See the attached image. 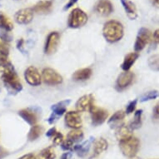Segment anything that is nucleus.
<instances>
[{"instance_id": "41", "label": "nucleus", "mask_w": 159, "mask_h": 159, "mask_svg": "<svg viewBox=\"0 0 159 159\" xmlns=\"http://www.w3.org/2000/svg\"><path fill=\"white\" fill-rule=\"evenodd\" d=\"M153 39L154 40H155V41H156V42L159 44V29H157V30H156V31L154 32Z\"/></svg>"}, {"instance_id": "9", "label": "nucleus", "mask_w": 159, "mask_h": 159, "mask_svg": "<svg viewBox=\"0 0 159 159\" xmlns=\"http://www.w3.org/2000/svg\"><path fill=\"white\" fill-rule=\"evenodd\" d=\"M24 78L29 85L39 86L42 83V77L39 70L34 66H30L24 72Z\"/></svg>"}, {"instance_id": "6", "label": "nucleus", "mask_w": 159, "mask_h": 159, "mask_svg": "<svg viewBox=\"0 0 159 159\" xmlns=\"http://www.w3.org/2000/svg\"><path fill=\"white\" fill-rule=\"evenodd\" d=\"M71 102V100L68 99V100H63V101H61V102H58L57 103H55L51 107V109L52 111V113L51 114L48 119V122L50 124H52L53 123H55L56 121L57 120V118L61 116H63L64 113L66 112V110H67V107L68 106V104Z\"/></svg>"}, {"instance_id": "14", "label": "nucleus", "mask_w": 159, "mask_h": 159, "mask_svg": "<svg viewBox=\"0 0 159 159\" xmlns=\"http://www.w3.org/2000/svg\"><path fill=\"white\" fill-rule=\"evenodd\" d=\"M95 10L99 15L106 17L112 13L113 7L109 0H99L96 4Z\"/></svg>"}, {"instance_id": "42", "label": "nucleus", "mask_w": 159, "mask_h": 159, "mask_svg": "<svg viewBox=\"0 0 159 159\" xmlns=\"http://www.w3.org/2000/svg\"><path fill=\"white\" fill-rule=\"evenodd\" d=\"M7 154H8V152H7L5 149H3V148L0 147V159L3 158V157H5Z\"/></svg>"}, {"instance_id": "33", "label": "nucleus", "mask_w": 159, "mask_h": 159, "mask_svg": "<svg viewBox=\"0 0 159 159\" xmlns=\"http://www.w3.org/2000/svg\"><path fill=\"white\" fill-rule=\"evenodd\" d=\"M137 102H138V100L135 99V100H133V101L128 103V105L127 106V108H126V113L127 114H130V113L135 111V108L137 107Z\"/></svg>"}, {"instance_id": "5", "label": "nucleus", "mask_w": 159, "mask_h": 159, "mask_svg": "<svg viewBox=\"0 0 159 159\" xmlns=\"http://www.w3.org/2000/svg\"><path fill=\"white\" fill-rule=\"evenodd\" d=\"M42 79L48 85H58L63 83V77L52 68H44L42 72Z\"/></svg>"}, {"instance_id": "34", "label": "nucleus", "mask_w": 159, "mask_h": 159, "mask_svg": "<svg viewBox=\"0 0 159 159\" xmlns=\"http://www.w3.org/2000/svg\"><path fill=\"white\" fill-rule=\"evenodd\" d=\"M63 135L59 132H57L53 137H52V142L55 145H59L63 143Z\"/></svg>"}, {"instance_id": "45", "label": "nucleus", "mask_w": 159, "mask_h": 159, "mask_svg": "<svg viewBox=\"0 0 159 159\" xmlns=\"http://www.w3.org/2000/svg\"><path fill=\"white\" fill-rule=\"evenodd\" d=\"M131 159H141V158H139V157H132Z\"/></svg>"}, {"instance_id": "11", "label": "nucleus", "mask_w": 159, "mask_h": 159, "mask_svg": "<svg viewBox=\"0 0 159 159\" xmlns=\"http://www.w3.org/2000/svg\"><path fill=\"white\" fill-rule=\"evenodd\" d=\"M34 9L31 8L18 10L14 15V19L18 24H29L34 18Z\"/></svg>"}, {"instance_id": "28", "label": "nucleus", "mask_w": 159, "mask_h": 159, "mask_svg": "<svg viewBox=\"0 0 159 159\" xmlns=\"http://www.w3.org/2000/svg\"><path fill=\"white\" fill-rule=\"evenodd\" d=\"M126 112H124L123 110H119V111H117L115 112L114 114L112 115V117H110L109 120L107 122V123L111 125V124H116V123H118L120 121H123L125 117Z\"/></svg>"}, {"instance_id": "22", "label": "nucleus", "mask_w": 159, "mask_h": 159, "mask_svg": "<svg viewBox=\"0 0 159 159\" xmlns=\"http://www.w3.org/2000/svg\"><path fill=\"white\" fill-rule=\"evenodd\" d=\"M94 138H90L84 143L80 144V145H77V146L73 147V150L77 152L78 156L80 157H84V155H86L88 153V152H89V149L90 148V145H91V143L93 142Z\"/></svg>"}, {"instance_id": "20", "label": "nucleus", "mask_w": 159, "mask_h": 159, "mask_svg": "<svg viewBox=\"0 0 159 159\" xmlns=\"http://www.w3.org/2000/svg\"><path fill=\"white\" fill-rule=\"evenodd\" d=\"M92 73L93 72L91 68H83V69L76 71L75 73H73V78L75 81H85L91 77Z\"/></svg>"}, {"instance_id": "29", "label": "nucleus", "mask_w": 159, "mask_h": 159, "mask_svg": "<svg viewBox=\"0 0 159 159\" xmlns=\"http://www.w3.org/2000/svg\"><path fill=\"white\" fill-rule=\"evenodd\" d=\"M149 68L152 71L158 72L159 71V54H154L148 58V61Z\"/></svg>"}, {"instance_id": "13", "label": "nucleus", "mask_w": 159, "mask_h": 159, "mask_svg": "<svg viewBox=\"0 0 159 159\" xmlns=\"http://www.w3.org/2000/svg\"><path fill=\"white\" fill-rule=\"evenodd\" d=\"M134 78V74L130 71H125L118 76L116 83V89L118 91L123 90L132 84Z\"/></svg>"}, {"instance_id": "24", "label": "nucleus", "mask_w": 159, "mask_h": 159, "mask_svg": "<svg viewBox=\"0 0 159 159\" xmlns=\"http://www.w3.org/2000/svg\"><path fill=\"white\" fill-rule=\"evenodd\" d=\"M0 29H4L8 32L13 30V25L10 19L3 13H0Z\"/></svg>"}, {"instance_id": "32", "label": "nucleus", "mask_w": 159, "mask_h": 159, "mask_svg": "<svg viewBox=\"0 0 159 159\" xmlns=\"http://www.w3.org/2000/svg\"><path fill=\"white\" fill-rule=\"evenodd\" d=\"M61 147H62V149L64 151H69V150H72L73 148V143L67 138L66 140H63V143H61Z\"/></svg>"}, {"instance_id": "37", "label": "nucleus", "mask_w": 159, "mask_h": 159, "mask_svg": "<svg viewBox=\"0 0 159 159\" xmlns=\"http://www.w3.org/2000/svg\"><path fill=\"white\" fill-rule=\"evenodd\" d=\"M57 131L56 130V128H50L49 130L48 131L47 133H46V136H47L48 138H52L53 136L56 134V133H57Z\"/></svg>"}, {"instance_id": "38", "label": "nucleus", "mask_w": 159, "mask_h": 159, "mask_svg": "<svg viewBox=\"0 0 159 159\" xmlns=\"http://www.w3.org/2000/svg\"><path fill=\"white\" fill-rule=\"evenodd\" d=\"M24 40L23 39H21L20 40H18V43H17V48H18L19 51H21V52H24Z\"/></svg>"}, {"instance_id": "7", "label": "nucleus", "mask_w": 159, "mask_h": 159, "mask_svg": "<svg viewBox=\"0 0 159 159\" xmlns=\"http://www.w3.org/2000/svg\"><path fill=\"white\" fill-rule=\"evenodd\" d=\"M60 42V35L57 32H52L48 34L44 46V52L46 54H52L57 49Z\"/></svg>"}, {"instance_id": "17", "label": "nucleus", "mask_w": 159, "mask_h": 159, "mask_svg": "<svg viewBox=\"0 0 159 159\" xmlns=\"http://www.w3.org/2000/svg\"><path fill=\"white\" fill-rule=\"evenodd\" d=\"M121 3L123 4L128 18L132 20L136 19L138 17V13H137V8L135 4L130 0H121Z\"/></svg>"}, {"instance_id": "1", "label": "nucleus", "mask_w": 159, "mask_h": 159, "mask_svg": "<svg viewBox=\"0 0 159 159\" xmlns=\"http://www.w3.org/2000/svg\"><path fill=\"white\" fill-rule=\"evenodd\" d=\"M123 26L117 20L107 22L102 29V34L107 42L113 43L118 42L123 37Z\"/></svg>"}, {"instance_id": "3", "label": "nucleus", "mask_w": 159, "mask_h": 159, "mask_svg": "<svg viewBox=\"0 0 159 159\" xmlns=\"http://www.w3.org/2000/svg\"><path fill=\"white\" fill-rule=\"evenodd\" d=\"M88 15L80 8H74L69 14L68 25L71 29H79L88 22Z\"/></svg>"}, {"instance_id": "43", "label": "nucleus", "mask_w": 159, "mask_h": 159, "mask_svg": "<svg viewBox=\"0 0 159 159\" xmlns=\"http://www.w3.org/2000/svg\"><path fill=\"white\" fill-rule=\"evenodd\" d=\"M60 159H68V153H63V155H62V157H61Z\"/></svg>"}, {"instance_id": "26", "label": "nucleus", "mask_w": 159, "mask_h": 159, "mask_svg": "<svg viewBox=\"0 0 159 159\" xmlns=\"http://www.w3.org/2000/svg\"><path fill=\"white\" fill-rule=\"evenodd\" d=\"M84 132L82 130H80V129H73L68 133V139L71 140L74 143H77V142L81 141L82 139L84 138Z\"/></svg>"}, {"instance_id": "4", "label": "nucleus", "mask_w": 159, "mask_h": 159, "mask_svg": "<svg viewBox=\"0 0 159 159\" xmlns=\"http://www.w3.org/2000/svg\"><path fill=\"white\" fill-rule=\"evenodd\" d=\"M152 39V34L150 30L145 28H142L138 32V36L136 38L134 49L136 52H140L151 42Z\"/></svg>"}, {"instance_id": "25", "label": "nucleus", "mask_w": 159, "mask_h": 159, "mask_svg": "<svg viewBox=\"0 0 159 159\" xmlns=\"http://www.w3.org/2000/svg\"><path fill=\"white\" fill-rule=\"evenodd\" d=\"M56 153L52 147L43 149L39 154V159H55Z\"/></svg>"}, {"instance_id": "23", "label": "nucleus", "mask_w": 159, "mask_h": 159, "mask_svg": "<svg viewBox=\"0 0 159 159\" xmlns=\"http://www.w3.org/2000/svg\"><path fill=\"white\" fill-rule=\"evenodd\" d=\"M43 132V128L41 125H34L29 131L28 138L29 141H35L36 139L42 135V133Z\"/></svg>"}, {"instance_id": "19", "label": "nucleus", "mask_w": 159, "mask_h": 159, "mask_svg": "<svg viewBox=\"0 0 159 159\" xmlns=\"http://www.w3.org/2000/svg\"><path fill=\"white\" fill-rule=\"evenodd\" d=\"M138 52H130L128 53L125 57H124V60L123 63H122V69L123 71H129L132 66L134 64L136 60L138 58Z\"/></svg>"}, {"instance_id": "31", "label": "nucleus", "mask_w": 159, "mask_h": 159, "mask_svg": "<svg viewBox=\"0 0 159 159\" xmlns=\"http://www.w3.org/2000/svg\"><path fill=\"white\" fill-rule=\"evenodd\" d=\"M0 39H2L3 42H10L13 38L8 31L0 29Z\"/></svg>"}, {"instance_id": "8", "label": "nucleus", "mask_w": 159, "mask_h": 159, "mask_svg": "<svg viewBox=\"0 0 159 159\" xmlns=\"http://www.w3.org/2000/svg\"><path fill=\"white\" fill-rule=\"evenodd\" d=\"M95 107L94 98L92 94H88L81 97L76 102V109L78 112H91Z\"/></svg>"}, {"instance_id": "35", "label": "nucleus", "mask_w": 159, "mask_h": 159, "mask_svg": "<svg viewBox=\"0 0 159 159\" xmlns=\"http://www.w3.org/2000/svg\"><path fill=\"white\" fill-rule=\"evenodd\" d=\"M9 52V48L5 43H0V55L8 56Z\"/></svg>"}, {"instance_id": "2", "label": "nucleus", "mask_w": 159, "mask_h": 159, "mask_svg": "<svg viewBox=\"0 0 159 159\" xmlns=\"http://www.w3.org/2000/svg\"><path fill=\"white\" fill-rule=\"evenodd\" d=\"M119 148L124 156L132 158L138 153L140 148V142L137 138L131 136L119 141Z\"/></svg>"}, {"instance_id": "18", "label": "nucleus", "mask_w": 159, "mask_h": 159, "mask_svg": "<svg viewBox=\"0 0 159 159\" xmlns=\"http://www.w3.org/2000/svg\"><path fill=\"white\" fill-rule=\"evenodd\" d=\"M108 147V143L106 139L100 138L97 139L93 144V156L97 157L106 151Z\"/></svg>"}, {"instance_id": "30", "label": "nucleus", "mask_w": 159, "mask_h": 159, "mask_svg": "<svg viewBox=\"0 0 159 159\" xmlns=\"http://www.w3.org/2000/svg\"><path fill=\"white\" fill-rule=\"evenodd\" d=\"M159 97V92L157 90H152V91H149L143 94L140 98L141 102H147V101H150V100H153L156 99L157 98Z\"/></svg>"}, {"instance_id": "40", "label": "nucleus", "mask_w": 159, "mask_h": 159, "mask_svg": "<svg viewBox=\"0 0 159 159\" xmlns=\"http://www.w3.org/2000/svg\"><path fill=\"white\" fill-rule=\"evenodd\" d=\"M18 159H37L35 155H34L33 153H29V154H26V155H24V156L21 157L20 158Z\"/></svg>"}, {"instance_id": "27", "label": "nucleus", "mask_w": 159, "mask_h": 159, "mask_svg": "<svg viewBox=\"0 0 159 159\" xmlns=\"http://www.w3.org/2000/svg\"><path fill=\"white\" fill-rule=\"evenodd\" d=\"M142 114H143V110H138L136 111L133 120L130 123L131 129H138L141 127L142 125Z\"/></svg>"}, {"instance_id": "15", "label": "nucleus", "mask_w": 159, "mask_h": 159, "mask_svg": "<svg viewBox=\"0 0 159 159\" xmlns=\"http://www.w3.org/2000/svg\"><path fill=\"white\" fill-rule=\"evenodd\" d=\"M18 115L30 125H36L37 122H38V115H37L36 112L30 108L20 110L18 112Z\"/></svg>"}, {"instance_id": "16", "label": "nucleus", "mask_w": 159, "mask_h": 159, "mask_svg": "<svg viewBox=\"0 0 159 159\" xmlns=\"http://www.w3.org/2000/svg\"><path fill=\"white\" fill-rule=\"evenodd\" d=\"M52 1L49 0H42L39 1V3L35 4L33 9L34 12L37 13H40V14H47L49 13L52 11Z\"/></svg>"}, {"instance_id": "39", "label": "nucleus", "mask_w": 159, "mask_h": 159, "mask_svg": "<svg viewBox=\"0 0 159 159\" xmlns=\"http://www.w3.org/2000/svg\"><path fill=\"white\" fill-rule=\"evenodd\" d=\"M77 1H78V0H69L68 3L66 4L64 8H63V10H68V8H70L72 6H73L76 3H77Z\"/></svg>"}, {"instance_id": "44", "label": "nucleus", "mask_w": 159, "mask_h": 159, "mask_svg": "<svg viewBox=\"0 0 159 159\" xmlns=\"http://www.w3.org/2000/svg\"><path fill=\"white\" fill-rule=\"evenodd\" d=\"M153 3L156 4V5L159 6V0H153Z\"/></svg>"}, {"instance_id": "21", "label": "nucleus", "mask_w": 159, "mask_h": 159, "mask_svg": "<svg viewBox=\"0 0 159 159\" xmlns=\"http://www.w3.org/2000/svg\"><path fill=\"white\" fill-rule=\"evenodd\" d=\"M115 134H116V138H117L118 141L123 140V139L129 138L132 136L130 128H128V126H126L125 124H122L119 127H117Z\"/></svg>"}, {"instance_id": "36", "label": "nucleus", "mask_w": 159, "mask_h": 159, "mask_svg": "<svg viewBox=\"0 0 159 159\" xmlns=\"http://www.w3.org/2000/svg\"><path fill=\"white\" fill-rule=\"evenodd\" d=\"M153 118L159 120V102L155 106L153 109Z\"/></svg>"}, {"instance_id": "12", "label": "nucleus", "mask_w": 159, "mask_h": 159, "mask_svg": "<svg viewBox=\"0 0 159 159\" xmlns=\"http://www.w3.org/2000/svg\"><path fill=\"white\" fill-rule=\"evenodd\" d=\"M90 113H91L92 124L95 127L102 124L107 120V117H108L107 111L96 107H93V109L92 110Z\"/></svg>"}, {"instance_id": "10", "label": "nucleus", "mask_w": 159, "mask_h": 159, "mask_svg": "<svg viewBox=\"0 0 159 159\" xmlns=\"http://www.w3.org/2000/svg\"><path fill=\"white\" fill-rule=\"evenodd\" d=\"M65 123L68 128L72 129H79L82 127L83 122L82 117L78 112L70 111L66 112L65 114Z\"/></svg>"}]
</instances>
